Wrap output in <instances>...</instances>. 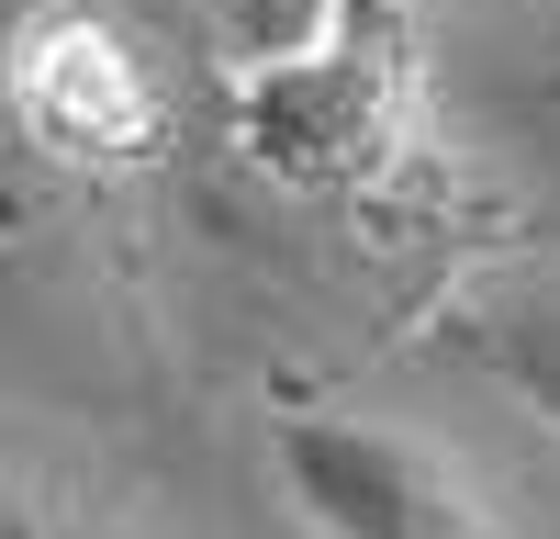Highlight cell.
<instances>
[{"label":"cell","instance_id":"obj_1","mask_svg":"<svg viewBox=\"0 0 560 539\" xmlns=\"http://www.w3.org/2000/svg\"><path fill=\"white\" fill-rule=\"evenodd\" d=\"M427 124L438 68L415 0H292L224 57V147L303 214L382 225L427 192Z\"/></svg>","mask_w":560,"mask_h":539},{"label":"cell","instance_id":"obj_2","mask_svg":"<svg viewBox=\"0 0 560 539\" xmlns=\"http://www.w3.org/2000/svg\"><path fill=\"white\" fill-rule=\"evenodd\" d=\"M269 472L314 539H516L504 506L482 494V472L404 416L269 404Z\"/></svg>","mask_w":560,"mask_h":539},{"label":"cell","instance_id":"obj_3","mask_svg":"<svg viewBox=\"0 0 560 539\" xmlns=\"http://www.w3.org/2000/svg\"><path fill=\"white\" fill-rule=\"evenodd\" d=\"M0 90H12L23 158L68 169V180H147L168 158V124H179L158 57L102 12V0H23Z\"/></svg>","mask_w":560,"mask_h":539},{"label":"cell","instance_id":"obj_4","mask_svg":"<svg viewBox=\"0 0 560 539\" xmlns=\"http://www.w3.org/2000/svg\"><path fill=\"white\" fill-rule=\"evenodd\" d=\"M438 348L493 393H516L560 438V270H482L438 303Z\"/></svg>","mask_w":560,"mask_h":539},{"label":"cell","instance_id":"obj_5","mask_svg":"<svg viewBox=\"0 0 560 539\" xmlns=\"http://www.w3.org/2000/svg\"><path fill=\"white\" fill-rule=\"evenodd\" d=\"M493 113L516 124V147H527V169L560 192V68H538V79H504L493 90Z\"/></svg>","mask_w":560,"mask_h":539}]
</instances>
